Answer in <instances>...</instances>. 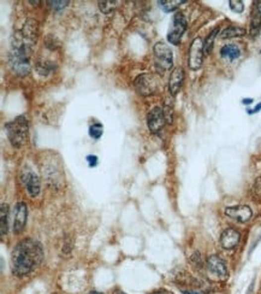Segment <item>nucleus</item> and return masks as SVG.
Masks as SVG:
<instances>
[{
    "label": "nucleus",
    "instance_id": "obj_1",
    "mask_svg": "<svg viewBox=\"0 0 261 294\" xmlns=\"http://www.w3.org/2000/svg\"><path fill=\"white\" fill-rule=\"evenodd\" d=\"M44 258L41 244L34 239L22 240L13 248L11 255V269L17 276H24L38 267Z\"/></svg>",
    "mask_w": 261,
    "mask_h": 294
},
{
    "label": "nucleus",
    "instance_id": "obj_2",
    "mask_svg": "<svg viewBox=\"0 0 261 294\" xmlns=\"http://www.w3.org/2000/svg\"><path fill=\"white\" fill-rule=\"evenodd\" d=\"M32 47L29 42H27L22 36L21 31H16L11 39V51L8 53V63L16 75L27 76L32 69Z\"/></svg>",
    "mask_w": 261,
    "mask_h": 294
},
{
    "label": "nucleus",
    "instance_id": "obj_3",
    "mask_svg": "<svg viewBox=\"0 0 261 294\" xmlns=\"http://www.w3.org/2000/svg\"><path fill=\"white\" fill-rule=\"evenodd\" d=\"M7 138L13 147L23 146L28 135V119L24 116L16 117L13 121L5 124Z\"/></svg>",
    "mask_w": 261,
    "mask_h": 294
},
{
    "label": "nucleus",
    "instance_id": "obj_4",
    "mask_svg": "<svg viewBox=\"0 0 261 294\" xmlns=\"http://www.w3.org/2000/svg\"><path fill=\"white\" fill-rule=\"evenodd\" d=\"M153 52H154L155 69L159 73L164 74L165 71L171 69L174 64V54H172L171 48L164 42H157L153 48Z\"/></svg>",
    "mask_w": 261,
    "mask_h": 294
},
{
    "label": "nucleus",
    "instance_id": "obj_5",
    "mask_svg": "<svg viewBox=\"0 0 261 294\" xmlns=\"http://www.w3.org/2000/svg\"><path fill=\"white\" fill-rule=\"evenodd\" d=\"M187 27H188V23H187V18L184 17L183 13L176 12L174 17H172L169 33H167V40H169L170 44L175 45V46L180 45L184 31L187 30Z\"/></svg>",
    "mask_w": 261,
    "mask_h": 294
},
{
    "label": "nucleus",
    "instance_id": "obj_6",
    "mask_svg": "<svg viewBox=\"0 0 261 294\" xmlns=\"http://www.w3.org/2000/svg\"><path fill=\"white\" fill-rule=\"evenodd\" d=\"M135 88L140 96L148 97L157 92L158 82L150 74H141L135 80Z\"/></svg>",
    "mask_w": 261,
    "mask_h": 294
},
{
    "label": "nucleus",
    "instance_id": "obj_7",
    "mask_svg": "<svg viewBox=\"0 0 261 294\" xmlns=\"http://www.w3.org/2000/svg\"><path fill=\"white\" fill-rule=\"evenodd\" d=\"M203 54H205V50H203V41L200 38H196L193 40L192 45L189 48V59H188V65L192 70H198L202 65L203 61Z\"/></svg>",
    "mask_w": 261,
    "mask_h": 294
},
{
    "label": "nucleus",
    "instance_id": "obj_8",
    "mask_svg": "<svg viewBox=\"0 0 261 294\" xmlns=\"http://www.w3.org/2000/svg\"><path fill=\"white\" fill-rule=\"evenodd\" d=\"M166 123L167 121L163 107L157 106L152 108L148 112V115H147V125H148V129L152 133H159Z\"/></svg>",
    "mask_w": 261,
    "mask_h": 294
},
{
    "label": "nucleus",
    "instance_id": "obj_9",
    "mask_svg": "<svg viewBox=\"0 0 261 294\" xmlns=\"http://www.w3.org/2000/svg\"><path fill=\"white\" fill-rule=\"evenodd\" d=\"M225 215L231 219L240 222V223H246L253 216V211L247 205H237V206H229L225 209Z\"/></svg>",
    "mask_w": 261,
    "mask_h": 294
},
{
    "label": "nucleus",
    "instance_id": "obj_10",
    "mask_svg": "<svg viewBox=\"0 0 261 294\" xmlns=\"http://www.w3.org/2000/svg\"><path fill=\"white\" fill-rule=\"evenodd\" d=\"M207 268H208V270L211 271L214 276H217V278H228V267H226V263L224 262V259L220 258L219 256H209L208 259H207Z\"/></svg>",
    "mask_w": 261,
    "mask_h": 294
},
{
    "label": "nucleus",
    "instance_id": "obj_11",
    "mask_svg": "<svg viewBox=\"0 0 261 294\" xmlns=\"http://www.w3.org/2000/svg\"><path fill=\"white\" fill-rule=\"evenodd\" d=\"M28 209L25 202H18L13 209V232L16 234L21 233L24 229L27 223Z\"/></svg>",
    "mask_w": 261,
    "mask_h": 294
},
{
    "label": "nucleus",
    "instance_id": "obj_12",
    "mask_svg": "<svg viewBox=\"0 0 261 294\" xmlns=\"http://www.w3.org/2000/svg\"><path fill=\"white\" fill-rule=\"evenodd\" d=\"M22 181H23L25 188H27L28 193L30 196L35 198L40 193V180L36 174L32 171L27 170L22 174Z\"/></svg>",
    "mask_w": 261,
    "mask_h": 294
},
{
    "label": "nucleus",
    "instance_id": "obj_13",
    "mask_svg": "<svg viewBox=\"0 0 261 294\" xmlns=\"http://www.w3.org/2000/svg\"><path fill=\"white\" fill-rule=\"evenodd\" d=\"M240 232H237L234 228H228V229H225L222 233V236H220V245H222L223 248H225V250H234L238 245V242H240Z\"/></svg>",
    "mask_w": 261,
    "mask_h": 294
},
{
    "label": "nucleus",
    "instance_id": "obj_14",
    "mask_svg": "<svg viewBox=\"0 0 261 294\" xmlns=\"http://www.w3.org/2000/svg\"><path fill=\"white\" fill-rule=\"evenodd\" d=\"M22 36L30 45H34L39 36V23L35 19H27L23 25V29L21 30Z\"/></svg>",
    "mask_w": 261,
    "mask_h": 294
},
{
    "label": "nucleus",
    "instance_id": "obj_15",
    "mask_svg": "<svg viewBox=\"0 0 261 294\" xmlns=\"http://www.w3.org/2000/svg\"><path fill=\"white\" fill-rule=\"evenodd\" d=\"M184 80V70L182 68H176L170 75L169 80V91L171 96H177L178 92L181 91V87L183 85Z\"/></svg>",
    "mask_w": 261,
    "mask_h": 294
},
{
    "label": "nucleus",
    "instance_id": "obj_16",
    "mask_svg": "<svg viewBox=\"0 0 261 294\" xmlns=\"http://www.w3.org/2000/svg\"><path fill=\"white\" fill-rule=\"evenodd\" d=\"M261 28V15L258 10L257 4L254 5L253 11H252V18H251V35L252 38L259 35Z\"/></svg>",
    "mask_w": 261,
    "mask_h": 294
},
{
    "label": "nucleus",
    "instance_id": "obj_17",
    "mask_svg": "<svg viewBox=\"0 0 261 294\" xmlns=\"http://www.w3.org/2000/svg\"><path fill=\"white\" fill-rule=\"evenodd\" d=\"M220 56L223 58L229 59V61H235L241 56V51L236 45H225L220 50Z\"/></svg>",
    "mask_w": 261,
    "mask_h": 294
},
{
    "label": "nucleus",
    "instance_id": "obj_18",
    "mask_svg": "<svg viewBox=\"0 0 261 294\" xmlns=\"http://www.w3.org/2000/svg\"><path fill=\"white\" fill-rule=\"evenodd\" d=\"M246 29L245 28L236 27V25H231V27L225 28L220 34V38L222 39H232V38H240V36L246 35Z\"/></svg>",
    "mask_w": 261,
    "mask_h": 294
},
{
    "label": "nucleus",
    "instance_id": "obj_19",
    "mask_svg": "<svg viewBox=\"0 0 261 294\" xmlns=\"http://www.w3.org/2000/svg\"><path fill=\"white\" fill-rule=\"evenodd\" d=\"M8 206L7 204H1L0 207V230H1V236L4 238L8 230Z\"/></svg>",
    "mask_w": 261,
    "mask_h": 294
},
{
    "label": "nucleus",
    "instance_id": "obj_20",
    "mask_svg": "<svg viewBox=\"0 0 261 294\" xmlns=\"http://www.w3.org/2000/svg\"><path fill=\"white\" fill-rule=\"evenodd\" d=\"M184 2H186V0H159L158 5L165 12H172V11L180 7V5L184 4Z\"/></svg>",
    "mask_w": 261,
    "mask_h": 294
},
{
    "label": "nucleus",
    "instance_id": "obj_21",
    "mask_svg": "<svg viewBox=\"0 0 261 294\" xmlns=\"http://www.w3.org/2000/svg\"><path fill=\"white\" fill-rule=\"evenodd\" d=\"M56 69V64L53 62H39L36 64V70L40 75L46 76L48 74L53 73Z\"/></svg>",
    "mask_w": 261,
    "mask_h": 294
},
{
    "label": "nucleus",
    "instance_id": "obj_22",
    "mask_svg": "<svg viewBox=\"0 0 261 294\" xmlns=\"http://www.w3.org/2000/svg\"><path fill=\"white\" fill-rule=\"evenodd\" d=\"M218 33H219V29H218V28H215V29L212 30L211 34H209V35L207 36L206 41L203 42V50H205V53L206 54L211 53L212 48H213L214 39H215V36H217Z\"/></svg>",
    "mask_w": 261,
    "mask_h": 294
},
{
    "label": "nucleus",
    "instance_id": "obj_23",
    "mask_svg": "<svg viewBox=\"0 0 261 294\" xmlns=\"http://www.w3.org/2000/svg\"><path fill=\"white\" fill-rule=\"evenodd\" d=\"M117 7V1H99V8L105 15H110Z\"/></svg>",
    "mask_w": 261,
    "mask_h": 294
},
{
    "label": "nucleus",
    "instance_id": "obj_24",
    "mask_svg": "<svg viewBox=\"0 0 261 294\" xmlns=\"http://www.w3.org/2000/svg\"><path fill=\"white\" fill-rule=\"evenodd\" d=\"M103 133H104V127L101 123L96 122V123L90 125L89 128L90 138H93L94 140H99L101 138V135H103Z\"/></svg>",
    "mask_w": 261,
    "mask_h": 294
},
{
    "label": "nucleus",
    "instance_id": "obj_25",
    "mask_svg": "<svg viewBox=\"0 0 261 294\" xmlns=\"http://www.w3.org/2000/svg\"><path fill=\"white\" fill-rule=\"evenodd\" d=\"M229 6L236 13L243 12V10H245V5H243V2L240 1V0H230Z\"/></svg>",
    "mask_w": 261,
    "mask_h": 294
},
{
    "label": "nucleus",
    "instance_id": "obj_26",
    "mask_svg": "<svg viewBox=\"0 0 261 294\" xmlns=\"http://www.w3.org/2000/svg\"><path fill=\"white\" fill-rule=\"evenodd\" d=\"M48 4H51V6L55 8V10L59 11V10H63V8L69 4V1H63V0H62V1H57L56 0V1H48Z\"/></svg>",
    "mask_w": 261,
    "mask_h": 294
},
{
    "label": "nucleus",
    "instance_id": "obj_27",
    "mask_svg": "<svg viewBox=\"0 0 261 294\" xmlns=\"http://www.w3.org/2000/svg\"><path fill=\"white\" fill-rule=\"evenodd\" d=\"M87 162L89 163V167H95L98 164V157L96 156H88L87 157Z\"/></svg>",
    "mask_w": 261,
    "mask_h": 294
},
{
    "label": "nucleus",
    "instance_id": "obj_28",
    "mask_svg": "<svg viewBox=\"0 0 261 294\" xmlns=\"http://www.w3.org/2000/svg\"><path fill=\"white\" fill-rule=\"evenodd\" d=\"M254 191H255V194H257V196H261V179L258 180L257 184H255Z\"/></svg>",
    "mask_w": 261,
    "mask_h": 294
},
{
    "label": "nucleus",
    "instance_id": "obj_29",
    "mask_svg": "<svg viewBox=\"0 0 261 294\" xmlns=\"http://www.w3.org/2000/svg\"><path fill=\"white\" fill-rule=\"evenodd\" d=\"M260 110H261V102L260 104H258V106H255V108H253V110H248V113L249 115H253V113L259 112Z\"/></svg>",
    "mask_w": 261,
    "mask_h": 294
},
{
    "label": "nucleus",
    "instance_id": "obj_30",
    "mask_svg": "<svg viewBox=\"0 0 261 294\" xmlns=\"http://www.w3.org/2000/svg\"><path fill=\"white\" fill-rule=\"evenodd\" d=\"M152 294H174V293L169 292V291L166 290H159V291H155V292H153Z\"/></svg>",
    "mask_w": 261,
    "mask_h": 294
},
{
    "label": "nucleus",
    "instance_id": "obj_31",
    "mask_svg": "<svg viewBox=\"0 0 261 294\" xmlns=\"http://www.w3.org/2000/svg\"><path fill=\"white\" fill-rule=\"evenodd\" d=\"M253 101H254L253 99L249 98V99H243V101H242V102H243V104H245V105H251Z\"/></svg>",
    "mask_w": 261,
    "mask_h": 294
},
{
    "label": "nucleus",
    "instance_id": "obj_32",
    "mask_svg": "<svg viewBox=\"0 0 261 294\" xmlns=\"http://www.w3.org/2000/svg\"><path fill=\"white\" fill-rule=\"evenodd\" d=\"M255 4H257V7H258V10H259V12H260V15H261V1H258V2H255Z\"/></svg>",
    "mask_w": 261,
    "mask_h": 294
},
{
    "label": "nucleus",
    "instance_id": "obj_33",
    "mask_svg": "<svg viewBox=\"0 0 261 294\" xmlns=\"http://www.w3.org/2000/svg\"><path fill=\"white\" fill-rule=\"evenodd\" d=\"M183 294H200L197 292H193V291H184Z\"/></svg>",
    "mask_w": 261,
    "mask_h": 294
},
{
    "label": "nucleus",
    "instance_id": "obj_34",
    "mask_svg": "<svg viewBox=\"0 0 261 294\" xmlns=\"http://www.w3.org/2000/svg\"><path fill=\"white\" fill-rule=\"evenodd\" d=\"M115 294H127V293L122 292V291H116V292H115Z\"/></svg>",
    "mask_w": 261,
    "mask_h": 294
},
{
    "label": "nucleus",
    "instance_id": "obj_35",
    "mask_svg": "<svg viewBox=\"0 0 261 294\" xmlns=\"http://www.w3.org/2000/svg\"><path fill=\"white\" fill-rule=\"evenodd\" d=\"M40 1H33V0H30V4H39Z\"/></svg>",
    "mask_w": 261,
    "mask_h": 294
},
{
    "label": "nucleus",
    "instance_id": "obj_36",
    "mask_svg": "<svg viewBox=\"0 0 261 294\" xmlns=\"http://www.w3.org/2000/svg\"><path fill=\"white\" fill-rule=\"evenodd\" d=\"M88 294H103V293H100V292H90V293H88Z\"/></svg>",
    "mask_w": 261,
    "mask_h": 294
}]
</instances>
